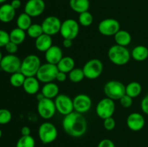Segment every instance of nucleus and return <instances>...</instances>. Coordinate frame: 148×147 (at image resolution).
<instances>
[{"mask_svg": "<svg viewBox=\"0 0 148 147\" xmlns=\"http://www.w3.org/2000/svg\"><path fill=\"white\" fill-rule=\"evenodd\" d=\"M21 63L22 61L15 54H7L3 56L0 68L6 73L14 74L20 71Z\"/></svg>", "mask_w": 148, "mask_h": 147, "instance_id": "obj_10", "label": "nucleus"}, {"mask_svg": "<svg viewBox=\"0 0 148 147\" xmlns=\"http://www.w3.org/2000/svg\"><path fill=\"white\" fill-rule=\"evenodd\" d=\"M26 38V33L25 30L16 27L11 30L10 33V41L13 42L17 45H20L25 41Z\"/></svg>", "mask_w": 148, "mask_h": 147, "instance_id": "obj_27", "label": "nucleus"}, {"mask_svg": "<svg viewBox=\"0 0 148 147\" xmlns=\"http://www.w3.org/2000/svg\"><path fill=\"white\" fill-rule=\"evenodd\" d=\"M131 56L137 61H144L148 58V48L143 45H139L133 48Z\"/></svg>", "mask_w": 148, "mask_h": 147, "instance_id": "obj_26", "label": "nucleus"}, {"mask_svg": "<svg viewBox=\"0 0 148 147\" xmlns=\"http://www.w3.org/2000/svg\"><path fill=\"white\" fill-rule=\"evenodd\" d=\"M16 10L10 4H3L0 6V21L3 23H9L14 20Z\"/></svg>", "mask_w": 148, "mask_h": 147, "instance_id": "obj_21", "label": "nucleus"}, {"mask_svg": "<svg viewBox=\"0 0 148 147\" xmlns=\"http://www.w3.org/2000/svg\"><path fill=\"white\" fill-rule=\"evenodd\" d=\"M103 127L107 131H113L116 127V121L114 118L113 117H110L103 120Z\"/></svg>", "mask_w": 148, "mask_h": 147, "instance_id": "obj_37", "label": "nucleus"}, {"mask_svg": "<svg viewBox=\"0 0 148 147\" xmlns=\"http://www.w3.org/2000/svg\"><path fill=\"white\" fill-rule=\"evenodd\" d=\"M10 4L12 5V7L14 9V10H18L22 5V2L20 0H12L10 3Z\"/></svg>", "mask_w": 148, "mask_h": 147, "instance_id": "obj_43", "label": "nucleus"}, {"mask_svg": "<svg viewBox=\"0 0 148 147\" xmlns=\"http://www.w3.org/2000/svg\"><path fill=\"white\" fill-rule=\"evenodd\" d=\"M66 79H67V75H66V74L64 73V72L59 71V72L57 73V75H56V80H57L59 82H64L66 80Z\"/></svg>", "mask_w": 148, "mask_h": 147, "instance_id": "obj_42", "label": "nucleus"}, {"mask_svg": "<svg viewBox=\"0 0 148 147\" xmlns=\"http://www.w3.org/2000/svg\"><path fill=\"white\" fill-rule=\"evenodd\" d=\"M26 32H27V35L29 37L35 39V40L38 38L39 36L41 35L42 34H43V30L41 24H36V23L32 24Z\"/></svg>", "mask_w": 148, "mask_h": 147, "instance_id": "obj_34", "label": "nucleus"}, {"mask_svg": "<svg viewBox=\"0 0 148 147\" xmlns=\"http://www.w3.org/2000/svg\"><path fill=\"white\" fill-rule=\"evenodd\" d=\"M59 72L57 66L46 62L41 64L36 74V78L42 83H49L56 80V75Z\"/></svg>", "mask_w": 148, "mask_h": 147, "instance_id": "obj_7", "label": "nucleus"}, {"mask_svg": "<svg viewBox=\"0 0 148 147\" xmlns=\"http://www.w3.org/2000/svg\"><path fill=\"white\" fill-rule=\"evenodd\" d=\"M62 127L67 135L79 138L85 135L88 130V122L82 114L75 111L64 117Z\"/></svg>", "mask_w": 148, "mask_h": 147, "instance_id": "obj_1", "label": "nucleus"}, {"mask_svg": "<svg viewBox=\"0 0 148 147\" xmlns=\"http://www.w3.org/2000/svg\"><path fill=\"white\" fill-rule=\"evenodd\" d=\"M38 135L43 144H51L58 137L57 128L52 122H44L39 126Z\"/></svg>", "mask_w": 148, "mask_h": 147, "instance_id": "obj_5", "label": "nucleus"}, {"mask_svg": "<svg viewBox=\"0 0 148 147\" xmlns=\"http://www.w3.org/2000/svg\"><path fill=\"white\" fill-rule=\"evenodd\" d=\"M45 98L55 99L59 95V87L54 82H49L44 84L40 91Z\"/></svg>", "mask_w": 148, "mask_h": 147, "instance_id": "obj_22", "label": "nucleus"}, {"mask_svg": "<svg viewBox=\"0 0 148 147\" xmlns=\"http://www.w3.org/2000/svg\"><path fill=\"white\" fill-rule=\"evenodd\" d=\"M56 66L59 71L69 74L72 69L75 68V59L70 56H64Z\"/></svg>", "mask_w": 148, "mask_h": 147, "instance_id": "obj_24", "label": "nucleus"}, {"mask_svg": "<svg viewBox=\"0 0 148 147\" xmlns=\"http://www.w3.org/2000/svg\"><path fill=\"white\" fill-rule=\"evenodd\" d=\"M103 92L106 97L113 100H119L126 95V86L119 81H108L104 85Z\"/></svg>", "mask_w": 148, "mask_h": 147, "instance_id": "obj_4", "label": "nucleus"}, {"mask_svg": "<svg viewBox=\"0 0 148 147\" xmlns=\"http://www.w3.org/2000/svg\"><path fill=\"white\" fill-rule=\"evenodd\" d=\"M10 41V33L5 30H0V48L5 47Z\"/></svg>", "mask_w": 148, "mask_h": 147, "instance_id": "obj_36", "label": "nucleus"}, {"mask_svg": "<svg viewBox=\"0 0 148 147\" xmlns=\"http://www.w3.org/2000/svg\"><path fill=\"white\" fill-rule=\"evenodd\" d=\"M98 147H116V146L111 140L108 139V138H105L100 141Z\"/></svg>", "mask_w": 148, "mask_h": 147, "instance_id": "obj_41", "label": "nucleus"}, {"mask_svg": "<svg viewBox=\"0 0 148 147\" xmlns=\"http://www.w3.org/2000/svg\"><path fill=\"white\" fill-rule=\"evenodd\" d=\"M16 24H17V27L25 30V31H27V29L32 24V17L26 14L25 12L21 13L17 17Z\"/></svg>", "mask_w": 148, "mask_h": 147, "instance_id": "obj_29", "label": "nucleus"}, {"mask_svg": "<svg viewBox=\"0 0 148 147\" xmlns=\"http://www.w3.org/2000/svg\"><path fill=\"white\" fill-rule=\"evenodd\" d=\"M74 111L83 114L88 112L92 107V99L85 94H79L73 99Z\"/></svg>", "mask_w": 148, "mask_h": 147, "instance_id": "obj_16", "label": "nucleus"}, {"mask_svg": "<svg viewBox=\"0 0 148 147\" xmlns=\"http://www.w3.org/2000/svg\"><path fill=\"white\" fill-rule=\"evenodd\" d=\"M78 22L83 27H89L93 22V16L90 12H84L79 14Z\"/></svg>", "mask_w": 148, "mask_h": 147, "instance_id": "obj_31", "label": "nucleus"}, {"mask_svg": "<svg viewBox=\"0 0 148 147\" xmlns=\"http://www.w3.org/2000/svg\"><path fill=\"white\" fill-rule=\"evenodd\" d=\"M63 57V51L59 46H52L47 51L45 52L46 62L51 64L57 65Z\"/></svg>", "mask_w": 148, "mask_h": 147, "instance_id": "obj_18", "label": "nucleus"}, {"mask_svg": "<svg viewBox=\"0 0 148 147\" xmlns=\"http://www.w3.org/2000/svg\"><path fill=\"white\" fill-rule=\"evenodd\" d=\"M22 135H30V128L28 126H23L20 131Z\"/></svg>", "mask_w": 148, "mask_h": 147, "instance_id": "obj_44", "label": "nucleus"}, {"mask_svg": "<svg viewBox=\"0 0 148 147\" xmlns=\"http://www.w3.org/2000/svg\"><path fill=\"white\" fill-rule=\"evenodd\" d=\"M62 44H63V46L66 48H71L72 46V40H70V39H64L63 42H62Z\"/></svg>", "mask_w": 148, "mask_h": 147, "instance_id": "obj_45", "label": "nucleus"}, {"mask_svg": "<svg viewBox=\"0 0 148 147\" xmlns=\"http://www.w3.org/2000/svg\"><path fill=\"white\" fill-rule=\"evenodd\" d=\"M4 48L8 54H15L18 50V45L15 44L12 41L9 42Z\"/></svg>", "mask_w": 148, "mask_h": 147, "instance_id": "obj_39", "label": "nucleus"}, {"mask_svg": "<svg viewBox=\"0 0 148 147\" xmlns=\"http://www.w3.org/2000/svg\"><path fill=\"white\" fill-rule=\"evenodd\" d=\"M36 141L31 135H22L16 144V147H35Z\"/></svg>", "mask_w": 148, "mask_h": 147, "instance_id": "obj_33", "label": "nucleus"}, {"mask_svg": "<svg viewBox=\"0 0 148 147\" xmlns=\"http://www.w3.org/2000/svg\"><path fill=\"white\" fill-rule=\"evenodd\" d=\"M53 46V40L51 35L45 33L39 36L35 40V46L38 51L45 53Z\"/></svg>", "mask_w": 148, "mask_h": 147, "instance_id": "obj_20", "label": "nucleus"}, {"mask_svg": "<svg viewBox=\"0 0 148 147\" xmlns=\"http://www.w3.org/2000/svg\"><path fill=\"white\" fill-rule=\"evenodd\" d=\"M115 110L116 105L114 100L110 98L104 97L97 104L95 112L100 118L105 120L110 117H113Z\"/></svg>", "mask_w": 148, "mask_h": 147, "instance_id": "obj_8", "label": "nucleus"}, {"mask_svg": "<svg viewBox=\"0 0 148 147\" xmlns=\"http://www.w3.org/2000/svg\"><path fill=\"white\" fill-rule=\"evenodd\" d=\"M85 78L82 69L75 68L69 73V79L73 83H79Z\"/></svg>", "mask_w": 148, "mask_h": 147, "instance_id": "obj_32", "label": "nucleus"}, {"mask_svg": "<svg viewBox=\"0 0 148 147\" xmlns=\"http://www.w3.org/2000/svg\"><path fill=\"white\" fill-rule=\"evenodd\" d=\"M7 1V0H0V4H4V3Z\"/></svg>", "mask_w": 148, "mask_h": 147, "instance_id": "obj_48", "label": "nucleus"}, {"mask_svg": "<svg viewBox=\"0 0 148 147\" xmlns=\"http://www.w3.org/2000/svg\"><path fill=\"white\" fill-rule=\"evenodd\" d=\"M26 79V76L21 73L20 71L15 72L14 74H12L10 78V84L12 86L16 88L21 87L23 86L25 80Z\"/></svg>", "mask_w": 148, "mask_h": 147, "instance_id": "obj_30", "label": "nucleus"}, {"mask_svg": "<svg viewBox=\"0 0 148 147\" xmlns=\"http://www.w3.org/2000/svg\"><path fill=\"white\" fill-rule=\"evenodd\" d=\"M37 112L43 119L49 120L52 118L56 112L54 101L48 98H43L41 100L38 101L37 105Z\"/></svg>", "mask_w": 148, "mask_h": 147, "instance_id": "obj_11", "label": "nucleus"}, {"mask_svg": "<svg viewBox=\"0 0 148 147\" xmlns=\"http://www.w3.org/2000/svg\"><path fill=\"white\" fill-rule=\"evenodd\" d=\"M2 58H3V56H2V53H1V50H0V63H1V60H2Z\"/></svg>", "mask_w": 148, "mask_h": 147, "instance_id": "obj_47", "label": "nucleus"}, {"mask_svg": "<svg viewBox=\"0 0 148 147\" xmlns=\"http://www.w3.org/2000/svg\"><path fill=\"white\" fill-rule=\"evenodd\" d=\"M1 136H2V131H1V130L0 129V138H1Z\"/></svg>", "mask_w": 148, "mask_h": 147, "instance_id": "obj_49", "label": "nucleus"}, {"mask_svg": "<svg viewBox=\"0 0 148 147\" xmlns=\"http://www.w3.org/2000/svg\"><path fill=\"white\" fill-rule=\"evenodd\" d=\"M46 9L44 0H28L24 7V12L31 17L41 15Z\"/></svg>", "mask_w": 148, "mask_h": 147, "instance_id": "obj_15", "label": "nucleus"}, {"mask_svg": "<svg viewBox=\"0 0 148 147\" xmlns=\"http://www.w3.org/2000/svg\"><path fill=\"white\" fill-rule=\"evenodd\" d=\"M62 23L59 17L53 15L48 16L41 23L43 33L51 36L55 35L60 32Z\"/></svg>", "mask_w": 148, "mask_h": 147, "instance_id": "obj_14", "label": "nucleus"}, {"mask_svg": "<svg viewBox=\"0 0 148 147\" xmlns=\"http://www.w3.org/2000/svg\"><path fill=\"white\" fill-rule=\"evenodd\" d=\"M56 111L62 115L66 116L74 112L73 99L66 95L61 94L54 99Z\"/></svg>", "mask_w": 148, "mask_h": 147, "instance_id": "obj_12", "label": "nucleus"}, {"mask_svg": "<svg viewBox=\"0 0 148 147\" xmlns=\"http://www.w3.org/2000/svg\"><path fill=\"white\" fill-rule=\"evenodd\" d=\"M79 33V24L74 19H67L62 23L60 35L64 39L73 40L77 37Z\"/></svg>", "mask_w": 148, "mask_h": 147, "instance_id": "obj_9", "label": "nucleus"}, {"mask_svg": "<svg viewBox=\"0 0 148 147\" xmlns=\"http://www.w3.org/2000/svg\"><path fill=\"white\" fill-rule=\"evenodd\" d=\"M40 66H41V61L40 58L37 55H27L22 61L20 71L23 73L26 77L36 76Z\"/></svg>", "mask_w": 148, "mask_h": 147, "instance_id": "obj_3", "label": "nucleus"}, {"mask_svg": "<svg viewBox=\"0 0 148 147\" xmlns=\"http://www.w3.org/2000/svg\"><path fill=\"white\" fill-rule=\"evenodd\" d=\"M70 8L75 12L80 14L88 11L90 8L89 0H69Z\"/></svg>", "mask_w": 148, "mask_h": 147, "instance_id": "obj_25", "label": "nucleus"}, {"mask_svg": "<svg viewBox=\"0 0 148 147\" xmlns=\"http://www.w3.org/2000/svg\"><path fill=\"white\" fill-rule=\"evenodd\" d=\"M119 102L121 106L124 108H129L132 105L133 98L127 95H124L121 99H119Z\"/></svg>", "mask_w": 148, "mask_h": 147, "instance_id": "obj_38", "label": "nucleus"}, {"mask_svg": "<svg viewBox=\"0 0 148 147\" xmlns=\"http://www.w3.org/2000/svg\"><path fill=\"white\" fill-rule=\"evenodd\" d=\"M142 90V85L137 82H132L126 86V95H129L133 99L140 96Z\"/></svg>", "mask_w": 148, "mask_h": 147, "instance_id": "obj_28", "label": "nucleus"}, {"mask_svg": "<svg viewBox=\"0 0 148 147\" xmlns=\"http://www.w3.org/2000/svg\"><path fill=\"white\" fill-rule=\"evenodd\" d=\"M98 31L104 36H114L120 30V23L114 18H107L101 20L98 24Z\"/></svg>", "mask_w": 148, "mask_h": 147, "instance_id": "obj_13", "label": "nucleus"}, {"mask_svg": "<svg viewBox=\"0 0 148 147\" xmlns=\"http://www.w3.org/2000/svg\"><path fill=\"white\" fill-rule=\"evenodd\" d=\"M43 98H45V97H44V96H43V94H42L41 92H40V93H39V94H38V95H37L38 102V101H40V100H41V99H43Z\"/></svg>", "mask_w": 148, "mask_h": 147, "instance_id": "obj_46", "label": "nucleus"}, {"mask_svg": "<svg viewBox=\"0 0 148 147\" xmlns=\"http://www.w3.org/2000/svg\"><path fill=\"white\" fill-rule=\"evenodd\" d=\"M127 125L131 131L137 132L143 129L145 125V119L140 112H132L127 118Z\"/></svg>", "mask_w": 148, "mask_h": 147, "instance_id": "obj_17", "label": "nucleus"}, {"mask_svg": "<svg viewBox=\"0 0 148 147\" xmlns=\"http://www.w3.org/2000/svg\"><path fill=\"white\" fill-rule=\"evenodd\" d=\"M82 70L85 78L91 80L96 79L103 71V63L98 59H90L85 63Z\"/></svg>", "mask_w": 148, "mask_h": 147, "instance_id": "obj_6", "label": "nucleus"}, {"mask_svg": "<svg viewBox=\"0 0 148 147\" xmlns=\"http://www.w3.org/2000/svg\"><path fill=\"white\" fill-rule=\"evenodd\" d=\"M23 89L27 94L30 95H36L40 90V82L36 76L26 77L23 86Z\"/></svg>", "mask_w": 148, "mask_h": 147, "instance_id": "obj_19", "label": "nucleus"}, {"mask_svg": "<svg viewBox=\"0 0 148 147\" xmlns=\"http://www.w3.org/2000/svg\"><path fill=\"white\" fill-rule=\"evenodd\" d=\"M140 107H141V110L143 113L148 115V95L143 98L141 104H140Z\"/></svg>", "mask_w": 148, "mask_h": 147, "instance_id": "obj_40", "label": "nucleus"}, {"mask_svg": "<svg viewBox=\"0 0 148 147\" xmlns=\"http://www.w3.org/2000/svg\"><path fill=\"white\" fill-rule=\"evenodd\" d=\"M132 35L128 31L124 30H119L114 35V40L116 44L121 46L127 47L131 43Z\"/></svg>", "mask_w": 148, "mask_h": 147, "instance_id": "obj_23", "label": "nucleus"}, {"mask_svg": "<svg viewBox=\"0 0 148 147\" xmlns=\"http://www.w3.org/2000/svg\"><path fill=\"white\" fill-rule=\"evenodd\" d=\"M108 57L110 61L114 64L116 66H124L130 61L132 56L127 47L116 44L109 48Z\"/></svg>", "mask_w": 148, "mask_h": 147, "instance_id": "obj_2", "label": "nucleus"}, {"mask_svg": "<svg viewBox=\"0 0 148 147\" xmlns=\"http://www.w3.org/2000/svg\"><path fill=\"white\" fill-rule=\"evenodd\" d=\"M12 113L6 108H0V125H6L12 120Z\"/></svg>", "mask_w": 148, "mask_h": 147, "instance_id": "obj_35", "label": "nucleus"}]
</instances>
